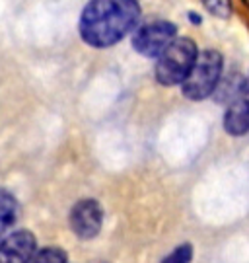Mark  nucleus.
<instances>
[{
  "label": "nucleus",
  "instance_id": "obj_1",
  "mask_svg": "<svg viewBox=\"0 0 249 263\" xmlns=\"http://www.w3.org/2000/svg\"><path fill=\"white\" fill-rule=\"evenodd\" d=\"M140 22V4L135 0H95L82 10L78 29L92 47L103 49L119 43Z\"/></svg>",
  "mask_w": 249,
  "mask_h": 263
},
{
  "label": "nucleus",
  "instance_id": "obj_2",
  "mask_svg": "<svg viewBox=\"0 0 249 263\" xmlns=\"http://www.w3.org/2000/svg\"><path fill=\"white\" fill-rule=\"evenodd\" d=\"M199 57L193 39L177 37L169 47L158 57L154 76L162 86L183 84L189 72L193 70L195 61Z\"/></svg>",
  "mask_w": 249,
  "mask_h": 263
},
{
  "label": "nucleus",
  "instance_id": "obj_3",
  "mask_svg": "<svg viewBox=\"0 0 249 263\" xmlns=\"http://www.w3.org/2000/svg\"><path fill=\"white\" fill-rule=\"evenodd\" d=\"M224 59L216 49H204L195 61L193 70L181 84V92L191 102H201L213 96L220 84Z\"/></svg>",
  "mask_w": 249,
  "mask_h": 263
},
{
  "label": "nucleus",
  "instance_id": "obj_4",
  "mask_svg": "<svg viewBox=\"0 0 249 263\" xmlns=\"http://www.w3.org/2000/svg\"><path fill=\"white\" fill-rule=\"evenodd\" d=\"M177 35V26L166 20H156L140 26L135 35H132V47L137 53L148 57V59H158L166 51Z\"/></svg>",
  "mask_w": 249,
  "mask_h": 263
},
{
  "label": "nucleus",
  "instance_id": "obj_5",
  "mask_svg": "<svg viewBox=\"0 0 249 263\" xmlns=\"http://www.w3.org/2000/svg\"><path fill=\"white\" fill-rule=\"evenodd\" d=\"M103 209L95 199H82L70 211V228L78 238L92 240L102 232Z\"/></svg>",
  "mask_w": 249,
  "mask_h": 263
},
{
  "label": "nucleus",
  "instance_id": "obj_6",
  "mask_svg": "<svg viewBox=\"0 0 249 263\" xmlns=\"http://www.w3.org/2000/svg\"><path fill=\"white\" fill-rule=\"evenodd\" d=\"M37 254V240L29 230H16L0 242V263H29Z\"/></svg>",
  "mask_w": 249,
  "mask_h": 263
},
{
  "label": "nucleus",
  "instance_id": "obj_7",
  "mask_svg": "<svg viewBox=\"0 0 249 263\" xmlns=\"http://www.w3.org/2000/svg\"><path fill=\"white\" fill-rule=\"evenodd\" d=\"M224 129L232 137H243L249 133V78L232 96V102L224 115Z\"/></svg>",
  "mask_w": 249,
  "mask_h": 263
},
{
  "label": "nucleus",
  "instance_id": "obj_8",
  "mask_svg": "<svg viewBox=\"0 0 249 263\" xmlns=\"http://www.w3.org/2000/svg\"><path fill=\"white\" fill-rule=\"evenodd\" d=\"M18 209L16 197L6 189H0V236H4V232L16 222Z\"/></svg>",
  "mask_w": 249,
  "mask_h": 263
},
{
  "label": "nucleus",
  "instance_id": "obj_9",
  "mask_svg": "<svg viewBox=\"0 0 249 263\" xmlns=\"http://www.w3.org/2000/svg\"><path fill=\"white\" fill-rule=\"evenodd\" d=\"M29 263H66V252L61 248H45L37 250L33 259Z\"/></svg>",
  "mask_w": 249,
  "mask_h": 263
},
{
  "label": "nucleus",
  "instance_id": "obj_10",
  "mask_svg": "<svg viewBox=\"0 0 249 263\" xmlns=\"http://www.w3.org/2000/svg\"><path fill=\"white\" fill-rule=\"evenodd\" d=\"M191 259H193V246L181 244L167 255L164 263H191Z\"/></svg>",
  "mask_w": 249,
  "mask_h": 263
},
{
  "label": "nucleus",
  "instance_id": "obj_11",
  "mask_svg": "<svg viewBox=\"0 0 249 263\" xmlns=\"http://www.w3.org/2000/svg\"><path fill=\"white\" fill-rule=\"evenodd\" d=\"M204 8L208 10L213 16H218V18H230L232 14V4L228 2V0H218V2H213V0H206V2H203Z\"/></svg>",
  "mask_w": 249,
  "mask_h": 263
},
{
  "label": "nucleus",
  "instance_id": "obj_12",
  "mask_svg": "<svg viewBox=\"0 0 249 263\" xmlns=\"http://www.w3.org/2000/svg\"><path fill=\"white\" fill-rule=\"evenodd\" d=\"M243 4H245V6H247V8H249V0H245V2H243Z\"/></svg>",
  "mask_w": 249,
  "mask_h": 263
}]
</instances>
